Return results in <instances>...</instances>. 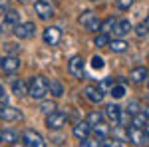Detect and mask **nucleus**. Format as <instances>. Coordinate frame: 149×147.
<instances>
[{
    "label": "nucleus",
    "mask_w": 149,
    "mask_h": 147,
    "mask_svg": "<svg viewBox=\"0 0 149 147\" xmlns=\"http://www.w3.org/2000/svg\"><path fill=\"white\" fill-rule=\"evenodd\" d=\"M48 93V79L44 76H32L28 82V95L32 100H44Z\"/></svg>",
    "instance_id": "1"
},
{
    "label": "nucleus",
    "mask_w": 149,
    "mask_h": 147,
    "mask_svg": "<svg viewBox=\"0 0 149 147\" xmlns=\"http://www.w3.org/2000/svg\"><path fill=\"white\" fill-rule=\"evenodd\" d=\"M20 68H22V62H20V58L14 56V54H6V56H2V60H0V70L6 76H14Z\"/></svg>",
    "instance_id": "2"
},
{
    "label": "nucleus",
    "mask_w": 149,
    "mask_h": 147,
    "mask_svg": "<svg viewBox=\"0 0 149 147\" xmlns=\"http://www.w3.org/2000/svg\"><path fill=\"white\" fill-rule=\"evenodd\" d=\"M78 22H80L86 30H90V32H97V30H100L102 20L97 18V14H95L93 10H88V12H84L80 18H78Z\"/></svg>",
    "instance_id": "3"
},
{
    "label": "nucleus",
    "mask_w": 149,
    "mask_h": 147,
    "mask_svg": "<svg viewBox=\"0 0 149 147\" xmlns=\"http://www.w3.org/2000/svg\"><path fill=\"white\" fill-rule=\"evenodd\" d=\"M22 143H24V147H46V139L38 131H34V129H24Z\"/></svg>",
    "instance_id": "4"
},
{
    "label": "nucleus",
    "mask_w": 149,
    "mask_h": 147,
    "mask_svg": "<svg viewBox=\"0 0 149 147\" xmlns=\"http://www.w3.org/2000/svg\"><path fill=\"white\" fill-rule=\"evenodd\" d=\"M66 121H68V115L64 111H54L48 113L46 115V127L48 129H54V131H58V129H62L64 125H66Z\"/></svg>",
    "instance_id": "5"
},
{
    "label": "nucleus",
    "mask_w": 149,
    "mask_h": 147,
    "mask_svg": "<svg viewBox=\"0 0 149 147\" xmlns=\"http://www.w3.org/2000/svg\"><path fill=\"white\" fill-rule=\"evenodd\" d=\"M12 32H14V36L18 40H28V38H32L36 34V26L34 22H18L12 28Z\"/></svg>",
    "instance_id": "6"
},
{
    "label": "nucleus",
    "mask_w": 149,
    "mask_h": 147,
    "mask_svg": "<svg viewBox=\"0 0 149 147\" xmlns=\"http://www.w3.org/2000/svg\"><path fill=\"white\" fill-rule=\"evenodd\" d=\"M0 119L2 121H8V123H12V121H20V119H24V113L18 109V107H12V105H0Z\"/></svg>",
    "instance_id": "7"
},
{
    "label": "nucleus",
    "mask_w": 149,
    "mask_h": 147,
    "mask_svg": "<svg viewBox=\"0 0 149 147\" xmlns=\"http://www.w3.org/2000/svg\"><path fill=\"white\" fill-rule=\"evenodd\" d=\"M84 70H86V60L81 56H72L68 62V72L74 78H81L84 76Z\"/></svg>",
    "instance_id": "8"
},
{
    "label": "nucleus",
    "mask_w": 149,
    "mask_h": 147,
    "mask_svg": "<svg viewBox=\"0 0 149 147\" xmlns=\"http://www.w3.org/2000/svg\"><path fill=\"white\" fill-rule=\"evenodd\" d=\"M34 10H36V14H38L40 20H48V18L54 16V6H52L50 2H46V0H36Z\"/></svg>",
    "instance_id": "9"
},
{
    "label": "nucleus",
    "mask_w": 149,
    "mask_h": 147,
    "mask_svg": "<svg viewBox=\"0 0 149 147\" xmlns=\"http://www.w3.org/2000/svg\"><path fill=\"white\" fill-rule=\"evenodd\" d=\"M127 139H129V143H133V145H137V147L149 143L145 131H143V129H139V127H133V125L127 129Z\"/></svg>",
    "instance_id": "10"
},
{
    "label": "nucleus",
    "mask_w": 149,
    "mask_h": 147,
    "mask_svg": "<svg viewBox=\"0 0 149 147\" xmlns=\"http://www.w3.org/2000/svg\"><path fill=\"white\" fill-rule=\"evenodd\" d=\"M84 93H86V100L92 102V103H102L103 95H105V91H103L100 86H86Z\"/></svg>",
    "instance_id": "11"
},
{
    "label": "nucleus",
    "mask_w": 149,
    "mask_h": 147,
    "mask_svg": "<svg viewBox=\"0 0 149 147\" xmlns=\"http://www.w3.org/2000/svg\"><path fill=\"white\" fill-rule=\"evenodd\" d=\"M42 38H44V42L48 46H58L60 44V38H62V32L56 26H48L46 30H44V34H42Z\"/></svg>",
    "instance_id": "12"
},
{
    "label": "nucleus",
    "mask_w": 149,
    "mask_h": 147,
    "mask_svg": "<svg viewBox=\"0 0 149 147\" xmlns=\"http://www.w3.org/2000/svg\"><path fill=\"white\" fill-rule=\"evenodd\" d=\"M147 78H149V70L145 66H137L129 72V79L133 84H143V82H147Z\"/></svg>",
    "instance_id": "13"
},
{
    "label": "nucleus",
    "mask_w": 149,
    "mask_h": 147,
    "mask_svg": "<svg viewBox=\"0 0 149 147\" xmlns=\"http://www.w3.org/2000/svg\"><path fill=\"white\" fill-rule=\"evenodd\" d=\"M72 133H74V137L76 139H86V137H90V133H92V125L88 123V121H80V123L74 125V129H72Z\"/></svg>",
    "instance_id": "14"
},
{
    "label": "nucleus",
    "mask_w": 149,
    "mask_h": 147,
    "mask_svg": "<svg viewBox=\"0 0 149 147\" xmlns=\"http://www.w3.org/2000/svg\"><path fill=\"white\" fill-rule=\"evenodd\" d=\"M131 30H133V24L129 22V20H117L111 32H113V36H115V38H123V36H125V34H129Z\"/></svg>",
    "instance_id": "15"
},
{
    "label": "nucleus",
    "mask_w": 149,
    "mask_h": 147,
    "mask_svg": "<svg viewBox=\"0 0 149 147\" xmlns=\"http://www.w3.org/2000/svg\"><path fill=\"white\" fill-rule=\"evenodd\" d=\"M121 107L117 105V103H109V105H105V111H103V115L111 121L113 125H117V121H119V115H121Z\"/></svg>",
    "instance_id": "16"
},
{
    "label": "nucleus",
    "mask_w": 149,
    "mask_h": 147,
    "mask_svg": "<svg viewBox=\"0 0 149 147\" xmlns=\"http://www.w3.org/2000/svg\"><path fill=\"white\" fill-rule=\"evenodd\" d=\"M109 50L113 52V54H121V52H125L127 48H129V44H127L123 38H113V40H109Z\"/></svg>",
    "instance_id": "17"
},
{
    "label": "nucleus",
    "mask_w": 149,
    "mask_h": 147,
    "mask_svg": "<svg viewBox=\"0 0 149 147\" xmlns=\"http://www.w3.org/2000/svg\"><path fill=\"white\" fill-rule=\"evenodd\" d=\"M20 22V14H18V10H8L6 14H4V26L6 28H14L16 24Z\"/></svg>",
    "instance_id": "18"
},
{
    "label": "nucleus",
    "mask_w": 149,
    "mask_h": 147,
    "mask_svg": "<svg viewBox=\"0 0 149 147\" xmlns=\"http://www.w3.org/2000/svg\"><path fill=\"white\" fill-rule=\"evenodd\" d=\"M12 93H14L16 98H24V95L28 93L26 82H22V79H14V82H12Z\"/></svg>",
    "instance_id": "19"
},
{
    "label": "nucleus",
    "mask_w": 149,
    "mask_h": 147,
    "mask_svg": "<svg viewBox=\"0 0 149 147\" xmlns=\"http://www.w3.org/2000/svg\"><path fill=\"white\" fill-rule=\"evenodd\" d=\"M48 91L54 95V98H62L64 95V86L60 79H50L48 82Z\"/></svg>",
    "instance_id": "20"
},
{
    "label": "nucleus",
    "mask_w": 149,
    "mask_h": 147,
    "mask_svg": "<svg viewBox=\"0 0 149 147\" xmlns=\"http://www.w3.org/2000/svg\"><path fill=\"white\" fill-rule=\"evenodd\" d=\"M92 131L95 133V139H100V141H102V139H105V137H107V133H109V127H107V125L102 121V123L92 125Z\"/></svg>",
    "instance_id": "21"
},
{
    "label": "nucleus",
    "mask_w": 149,
    "mask_h": 147,
    "mask_svg": "<svg viewBox=\"0 0 149 147\" xmlns=\"http://www.w3.org/2000/svg\"><path fill=\"white\" fill-rule=\"evenodd\" d=\"M147 123H149V119H147V115H145L143 111H139V113H135V115H131V125H133V127L143 129Z\"/></svg>",
    "instance_id": "22"
},
{
    "label": "nucleus",
    "mask_w": 149,
    "mask_h": 147,
    "mask_svg": "<svg viewBox=\"0 0 149 147\" xmlns=\"http://www.w3.org/2000/svg\"><path fill=\"white\" fill-rule=\"evenodd\" d=\"M109 95H111L113 100L123 98V95H125V86H123V84H113V86L109 88Z\"/></svg>",
    "instance_id": "23"
},
{
    "label": "nucleus",
    "mask_w": 149,
    "mask_h": 147,
    "mask_svg": "<svg viewBox=\"0 0 149 147\" xmlns=\"http://www.w3.org/2000/svg\"><path fill=\"white\" fill-rule=\"evenodd\" d=\"M0 141H4V143H16L18 141V133L14 129H4L2 135H0Z\"/></svg>",
    "instance_id": "24"
},
{
    "label": "nucleus",
    "mask_w": 149,
    "mask_h": 147,
    "mask_svg": "<svg viewBox=\"0 0 149 147\" xmlns=\"http://www.w3.org/2000/svg\"><path fill=\"white\" fill-rule=\"evenodd\" d=\"M115 22H117V20H115L113 16H109V18H105V20H103V22L100 24V32H103V34H109V32L113 30Z\"/></svg>",
    "instance_id": "25"
},
{
    "label": "nucleus",
    "mask_w": 149,
    "mask_h": 147,
    "mask_svg": "<svg viewBox=\"0 0 149 147\" xmlns=\"http://www.w3.org/2000/svg\"><path fill=\"white\" fill-rule=\"evenodd\" d=\"M90 125H95V123H102L103 121V113L97 111V109H93V111H90V115H88V119H86Z\"/></svg>",
    "instance_id": "26"
},
{
    "label": "nucleus",
    "mask_w": 149,
    "mask_h": 147,
    "mask_svg": "<svg viewBox=\"0 0 149 147\" xmlns=\"http://www.w3.org/2000/svg\"><path fill=\"white\" fill-rule=\"evenodd\" d=\"M109 44V34H103V32H100V34L93 38V46H97V48H103V46Z\"/></svg>",
    "instance_id": "27"
},
{
    "label": "nucleus",
    "mask_w": 149,
    "mask_h": 147,
    "mask_svg": "<svg viewBox=\"0 0 149 147\" xmlns=\"http://www.w3.org/2000/svg\"><path fill=\"white\" fill-rule=\"evenodd\" d=\"M80 147H102V141L100 139H92V137H86L80 141Z\"/></svg>",
    "instance_id": "28"
},
{
    "label": "nucleus",
    "mask_w": 149,
    "mask_h": 147,
    "mask_svg": "<svg viewBox=\"0 0 149 147\" xmlns=\"http://www.w3.org/2000/svg\"><path fill=\"white\" fill-rule=\"evenodd\" d=\"M129 115H135V113L141 111V105H139V102H135V100H131V102L127 103V109H125Z\"/></svg>",
    "instance_id": "29"
},
{
    "label": "nucleus",
    "mask_w": 149,
    "mask_h": 147,
    "mask_svg": "<svg viewBox=\"0 0 149 147\" xmlns=\"http://www.w3.org/2000/svg\"><path fill=\"white\" fill-rule=\"evenodd\" d=\"M133 2L135 0H115V8L117 10H129L133 6Z\"/></svg>",
    "instance_id": "30"
},
{
    "label": "nucleus",
    "mask_w": 149,
    "mask_h": 147,
    "mask_svg": "<svg viewBox=\"0 0 149 147\" xmlns=\"http://www.w3.org/2000/svg\"><path fill=\"white\" fill-rule=\"evenodd\" d=\"M40 109L48 115V113H52L54 109H56V102H42L40 103Z\"/></svg>",
    "instance_id": "31"
},
{
    "label": "nucleus",
    "mask_w": 149,
    "mask_h": 147,
    "mask_svg": "<svg viewBox=\"0 0 149 147\" xmlns=\"http://www.w3.org/2000/svg\"><path fill=\"white\" fill-rule=\"evenodd\" d=\"M102 147H123L121 145V141L119 139H102Z\"/></svg>",
    "instance_id": "32"
},
{
    "label": "nucleus",
    "mask_w": 149,
    "mask_h": 147,
    "mask_svg": "<svg viewBox=\"0 0 149 147\" xmlns=\"http://www.w3.org/2000/svg\"><path fill=\"white\" fill-rule=\"evenodd\" d=\"M147 32H149V28L145 26V22H139L137 26H135V34H137L139 38H143V36H147Z\"/></svg>",
    "instance_id": "33"
},
{
    "label": "nucleus",
    "mask_w": 149,
    "mask_h": 147,
    "mask_svg": "<svg viewBox=\"0 0 149 147\" xmlns=\"http://www.w3.org/2000/svg\"><path fill=\"white\" fill-rule=\"evenodd\" d=\"M103 58H100V56H93L92 58V68L93 70H103Z\"/></svg>",
    "instance_id": "34"
},
{
    "label": "nucleus",
    "mask_w": 149,
    "mask_h": 147,
    "mask_svg": "<svg viewBox=\"0 0 149 147\" xmlns=\"http://www.w3.org/2000/svg\"><path fill=\"white\" fill-rule=\"evenodd\" d=\"M10 10V0H0V16H4Z\"/></svg>",
    "instance_id": "35"
},
{
    "label": "nucleus",
    "mask_w": 149,
    "mask_h": 147,
    "mask_svg": "<svg viewBox=\"0 0 149 147\" xmlns=\"http://www.w3.org/2000/svg\"><path fill=\"white\" fill-rule=\"evenodd\" d=\"M6 103H8V93H6V90L0 84V105H6Z\"/></svg>",
    "instance_id": "36"
},
{
    "label": "nucleus",
    "mask_w": 149,
    "mask_h": 147,
    "mask_svg": "<svg viewBox=\"0 0 149 147\" xmlns=\"http://www.w3.org/2000/svg\"><path fill=\"white\" fill-rule=\"evenodd\" d=\"M6 50H8V54H12V52H20V46H16V44H6Z\"/></svg>",
    "instance_id": "37"
},
{
    "label": "nucleus",
    "mask_w": 149,
    "mask_h": 147,
    "mask_svg": "<svg viewBox=\"0 0 149 147\" xmlns=\"http://www.w3.org/2000/svg\"><path fill=\"white\" fill-rule=\"evenodd\" d=\"M143 113L147 115V119H149V103H147V105H145V109H143Z\"/></svg>",
    "instance_id": "38"
},
{
    "label": "nucleus",
    "mask_w": 149,
    "mask_h": 147,
    "mask_svg": "<svg viewBox=\"0 0 149 147\" xmlns=\"http://www.w3.org/2000/svg\"><path fill=\"white\" fill-rule=\"evenodd\" d=\"M145 135H147V141H149V123L145 125Z\"/></svg>",
    "instance_id": "39"
},
{
    "label": "nucleus",
    "mask_w": 149,
    "mask_h": 147,
    "mask_svg": "<svg viewBox=\"0 0 149 147\" xmlns=\"http://www.w3.org/2000/svg\"><path fill=\"white\" fill-rule=\"evenodd\" d=\"M143 22H145V26H147V28H149V14H147V18H145Z\"/></svg>",
    "instance_id": "40"
},
{
    "label": "nucleus",
    "mask_w": 149,
    "mask_h": 147,
    "mask_svg": "<svg viewBox=\"0 0 149 147\" xmlns=\"http://www.w3.org/2000/svg\"><path fill=\"white\" fill-rule=\"evenodd\" d=\"M16 2H18V4H26L28 0H16Z\"/></svg>",
    "instance_id": "41"
},
{
    "label": "nucleus",
    "mask_w": 149,
    "mask_h": 147,
    "mask_svg": "<svg viewBox=\"0 0 149 147\" xmlns=\"http://www.w3.org/2000/svg\"><path fill=\"white\" fill-rule=\"evenodd\" d=\"M90 2H102V0H90Z\"/></svg>",
    "instance_id": "42"
},
{
    "label": "nucleus",
    "mask_w": 149,
    "mask_h": 147,
    "mask_svg": "<svg viewBox=\"0 0 149 147\" xmlns=\"http://www.w3.org/2000/svg\"><path fill=\"white\" fill-rule=\"evenodd\" d=\"M14 147H20V145H18V141H16V145H14Z\"/></svg>",
    "instance_id": "43"
},
{
    "label": "nucleus",
    "mask_w": 149,
    "mask_h": 147,
    "mask_svg": "<svg viewBox=\"0 0 149 147\" xmlns=\"http://www.w3.org/2000/svg\"><path fill=\"white\" fill-rule=\"evenodd\" d=\"M147 88H149V78H147Z\"/></svg>",
    "instance_id": "44"
},
{
    "label": "nucleus",
    "mask_w": 149,
    "mask_h": 147,
    "mask_svg": "<svg viewBox=\"0 0 149 147\" xmlns=\"http://www.w3.org/2000/svg\"><path fill=\"white\" fill-rule=\"evenodd\" d=\"M0 135H2V129H0ZM0 143H2V141H0Z\"/></svg>",
    "instance_id": "45"
},
{
    "label": "nucleus",
    "mask_w": 149,
    "mask_h": 147,
    "mask_svg": "<svg viewBox=\"0 0 149 147\" xmlns=\"http://www.w3.org/2000/svg\"><path fill=\"white\" fill-rule=\"evenodd\" d=\"M147 100H149V93H147Z\"/></svg>",
    "instance_id": "46"
}]
</instances>
